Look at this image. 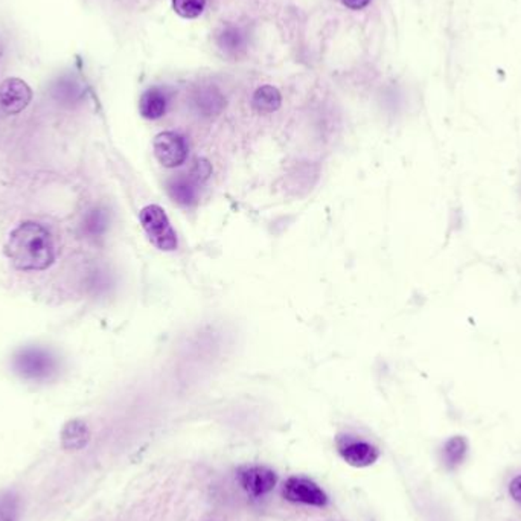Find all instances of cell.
Listing matches in <instances>:
<instances>
[{
  "mask_svg": "<svg viewBox=\"0 0 521 521\" xmlns=\"http://www.w3.org/2000/svg\"><path fill=\"white\" fill-rule=\"evenodd\" d=\"M107 224H109V218H107V213L102 211V209H91L87 213L86 218H84V232L91 237V239H98L101 237L102 233L106 232Z\"/></svg>",
  "mask_w": 521,
  "mask_h": 521,
  "instance_id": "14",
  "label": "cell"
},
{
  "mask_svg": "<svg viewBox=\"0 0 521 521\" xmlns=\"http://www.w3.org/2000/svg\"><path fill=\"white\" fill-rule=\"evenodd\" d=\"M13 368L25 380L46 383L56 378L60 361L52 351L41 346H26L14 355Z\"/></svg>",
  "mask_w": 521,
  "mask_h": 521,
  "instance_id": "2",
  "label": "cell"
},
{
  "mask_svg": "<svg viewBox=\"0 0 521 521\" xmlns=\"http://www.w3.org/2000/svg\"><path fill=\"white\" fill-rule=\"evenodd\" d=\"M466 448H468L466 440L461 436H455L450 440H447L444 451H442L446 465L448 468H456V466L461 465L462 461L465 459Z\"/></svg>",
  "mask_w": 521,
  "mask_h": 521,
  "instance_id": "13",
  "label": "cell"
},
{
  "mask_svg": "<svg viewBox=\"0 0 521 521\" xmlns=\"http://www.w3.org/2000/svg\"><path fill=\"white\" fill-rule=\"evenodd\" d=\"M337 450L348 465L366 468L374 465L380 457V450L366 440L357 439L354 436H339Z\"/></svg>",
  "mask_w": 521,
  "mask_h": 521,
  "instance_id": "5",
  "label": "cell"
},
{
  "mask_svg": "<svg viewBox=\"0 0 521 521\" xmlns=\"http://www.w3.org/2000/svg\"><path fill=\"white\" fill-rule=\"evenodd\" d=\"M154 156L165 168L180 167L187 157V142L178 132H163L157 135L152 143Z\"/></svg>",
  "mask_w": 521,
  "mask_h": 521,
  "instance_id": "4",
  "label": "cell"
},
{
  "mask_svg": "<svg viewBox=\"0 0 521 521\" xmlns=\"http://www.w3.org/2000/svg\"><path fill=\"white\" fill-rule=\"evenodd\" d=\"M32 91L25 82L10 78L0 84V110L6 115H17L30 106Z\"/></svg>",
  "mask_w": 521,
  "mask_h": 521,
  "instance_id": "8",
  "label": "cell"
},
{
  "mask_svg": "<svg viewBox=\"0 0 521 521\" xmlns=\"http://www.w3.org/2000/svg\"><path fill=\"white\" fill-rule=\"evenodd\" d=\"M244 43H246V39L243 32L233 26H229L218 36V45L228 54H237L239 49H243Z\"/></svg>",
  "mask_w": 521,
  "mask_h": 521,
  "instance_id": "15",
  "label": "cell"
},
{
  "mask_svg": "<svg viewBox=\"0 0 521 521\" xmlns=\"http://www.w3.org/2000/svg\"><path fill=\"white\" fill-rule=\"evenodd\" d=\"M89 440H91V430L82 421H69L61 430V446L66 450H82L89 444Z\"/></svg>",
  "mask_w": 521,
  "mask_h": 521,
  "instance_id": "11",
  "label": "cell"
},
{
  "mask_svg": "<svg viewBox=\"0 0 521 521\" xmlns=\"http://www.w3.org/2000/svg\"><path fill=\"white\" fill-rule=\"evenodd\" d=\"M206 8V0H172V10L183 19H197Z\"/></svg>",
  "mask_w": 521,
  "mask_h": 521,
  "instance_id": "17",
  "label": "cell"
},
{
  "mask_svg": "<svg viewBox=\"0 0 521 521\" xmlns=\"http://www.w3.org/2000/svg\"><path fill=\"white\" fill-rule=\"evenodd\" d=\"M211 172H213L211 163H209L208 161H204V159H200V161H197L195 165H194L193 171H191L189 176H191L195 182L202 183L208 180Z\"/></svg>",
  "mask_w": 521,
  "mask_h": 521,
  "instance_id": "19",
  "label": "cell"
},
{
  "mask_svg": "<svg viewBox=\"0 0 521 521\" xmlns=\"http://www.w3.org/2000/svg\"><path fill=\"white\" fill-rule=\"evenodd\" d=\"M141 224L152 246L163 252H174L178 248V233L172 229L168 215L159 204H148L139 213Z\"/></svg>",
  "mask_w": 521,
  "mask_h": 521,
  "instance_id": "3",
  "label": "cell"
},
{
  "mask_svg": "<svg viewBox=\"0 0 521 521\" xmlns=\"http://www.w3.org/2000/svg\"><path fill=\"white\" fill-rule=\"evenodd\" d=\"M509 492H511L512 499L521 503V476L516 477L509 485Z\"/></svg>",
  "mask_w": 521,
  "mask_h": 521,
  "instance_id": "20",
  "label": "cell"
},
{
  "mask_svg": "<svg viewBox=\"0 0 521 521\" xmlns=\"http://www.w3.org/2000/svg\"><path fill=\"white\" fill-rule=\"evenodd\" d=\"M239 485L243 486L244 491L254 499L264 497L270 491H274L278 476L274 470L267 466H244L239 471Z\"/></svg>",
  "mask_w": 521,
  "mask_h": 521,
  "instance_id": "7",
  "label": "cell"
},
{
  "mask_svg": "<svg viewBox=\"0 0 521 521\" xmlns=\"http://www.w3.org/2000/svg\"><path fill=\"white\" fill-rule=\"evenodd\" d=\"M197 106L204 115L211 117V115H217V113L221 112L224 100L218 91H213L209 89V91L200 93V97L197 98Z\"/></svg>",
  "mask_w": 521,
  "mask_h": 521,
  "instance_id": "18",
  "label": "cell"
},
{
  "mask_svg": "<svg viewBox=\"0 0 521 521\" xmlns=\"http://www.w3.org/2000/svg\"><path fill=\"white\" fill-rule=\"evenodd\" d=\"M342 2L346 8L354 11L363 10L370 4V0H342Z\"/></svg>",
  "mask_w": 521,
  "mask_h": 521,
  "instance_id": "21",
  "label": "cell"
},
{
  "mask_svg": "<svg viewBox=\"0 0 521 521\" xmlns=\"http://www.w3.org/2000/svg\"><path fill=\"white\" fill-rule=\"evenodd\" d=\"M283 496L293 503L322 508L328 503V496L317 483L305 477H290L283 486Z\"/></svg>",
  "mask_w": 521,
  "mask_h": 521,
  "instance_id": "6",
  "label": "cell"
},
{
  "mask_svg": "<svg viewBox=\"0 0 521 521\" xmlns=\"http://www.w3.org/2000/svg\"><path fill=\"white\" fill-rule=\"evenodd\" d=\"M6 256L23 272H41L51 267L56 248L49 229L36 221L19 224L11 232L5 246Z\"/></svg>",
  "mask_w": 521,
  "mask_h": 521,
  "instance_id": "1",
  "label": "cell"
},
{
  "mask_svg": "<svg viewBox=\"0 0 521 521\" xmlns=\"http://www.w3.org/2000/svg\"><path fill=\"white\" fill-rule=\"evenodd\" d=\"M167 191L169 197L180 206H191L197 202V182L191 176L178 174L172 178L167 185Z\"/></svg>",
  "mask_w": 521,
  "mask_h": 521,
  "instance_id": "10",
  "label": "cell"
},
{
  "mask_svg": "<svg viewBox=\"0 0 521 521\" xmlns=\"http://www.w3.org/2000/svg\"><path fill=\"white\" fill-rule=\"evenodd\" d=\"M282 102L281 93L274 86L259 87L252 98V106L258 113H274L278 110Z\"/></svg>",
  "mask_w": 521,
  "mask_h": 521,
  "instance_id": "12",
  "label": "cell"
},
{
  "mask_svg": "<svg viewBox=\"0 0 521 521\" xmlns=\"http://www.w3.org/2000/svg\"><path fill=\"white\" fill-rule=\"evenodd\" d=\"M21 500L14 491L0 492V521H17Z\"/></svg>",
  "mask_w": 521,
  "mask_h": 521,
  "instance_id": "16",
  "label": "cell"
},
{
  "mask_svg": "<svg viewBox=\"0 0 521 521\" xmlns=\"http://www.w3.org/2000/svg\"><path fill=\"white\" fill-rule=\"evenodd\" d=\"M167 110L168 93L162 87H150L148 91L142 93L139 112L145 119H150V121L161 119Z\"/></svg>",
  "mask_w": 521,
  "mask_h": 521,
  "instance_id": "9",
  "label": "cell"
}]
</instances>
